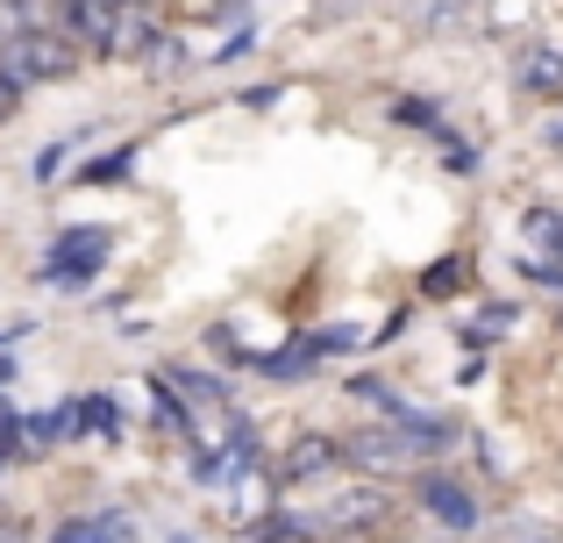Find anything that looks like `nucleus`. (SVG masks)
Segmentation results:
<instances>
[{
    "mask_svg": "<svg viewBox=\"0 0 563 543\" xmlns=\"http://www.w3.org/2000/svg\"><path fill=\"white\" fill-rule=\"evenodd\" d=\"M71 430H100V436H114V408H108V401H86L79 415H71Z\"/></svg>",
    "mask_w": 563,
    "mask_h": 543,
    "instance_id": "nucleus-7",
    "label": "nucleus"
},
{
    "mask_svg": "<svg viewBox=\"0 0 563 543\" xmlns=\"http://www.w3.org/2000/svg\"><path fill=\"white\" fill-rule=\"evenodd\" d=\"M51 543H108V536H100V515H79V522H65Z\"/></svg>",
    "mask_w": 563,
    "mask_h": 543,
    "instance_id": "nucleus-8",
    "label": "nucleus"
},
{
    "mask_svg": "<svg viewBox=\"0 0 563 543\" xmlns=\"http://www.w3.org/2000/svg\"><path fill=\"white\" fill-rule=\"evenodd\" d=\"M521 258H528V265H550L563 279V208L521 215Z\"/></svg>",
    "mask_w": 563,
    "mask_h": 543,
    "instance_id": "nucleus-5",
    "label": "nucleus"
},
{
    "mask_svg": "<svg viewBox=\"0 0 563 543\" xmlns=\"http://www.w3.org/2000/svg\"><path fill=\"white\" fill-rule=\"evenodd\" d=\"M393 115H399V122H435V108H428V100H399Z\"/></svg>",
    "mask_w": 563,
    "mask_h": 543,
    "instance_id": "nucleus-10",
    "label": "nucleus"
},
{
    "mask_svg": "<svg viewBox=\"0 0 563 543\" xmlns=\"http://www.w3.org/2000/svg\"><path fill=\"white\" fill-rule=\"evenodd\" d=\"M14 108H22V79H8V72H0V122H8Z\"/></svg>",
    "mask_w": 563,
    "mask_h": 543,
    "instance_id": "nucleus-9",
    "label": "nucleus"
},
{
    "mask_svg": "<svg viewBox=\"0 0 563 543\" xmlns=\"http://www.w3.org/2000/svg\"><path fill=\"white\" fill-rule=\"evenodd\" d=\"M65 36L93 43V51H114L122 43V0H65Z\"/></svg>",
    "mask_w": 563,
    "mask_h": 543,
    "instance_id": "nucleus-3",
    "label": "nucleus"
},
{
    "mask_svg": "<svg viewBox=\"0 0 563 543\" xmlns=\"http://www.w3.org/2000/svg\"><path fill=\"white\" fill-rule=\"evenodd\" d=\"M0 72L22 79V86L65 79V72H71V36H65V29H22V36H8V51H0Z\"/></svg>",
    "mask_w": 563,
    "mask_h": 543,
    "instance_id": "nucleus-1",
    "label": "nucleus"
},
{
    "mask_svg": "<svg viewBox=\"0 0 563 543\" xmlns=\"http://www.w3.org/2000/svg\"><path fill=\"white\" fill-rule=\"evenodd\" d=\"M521 86L528 94H563V57L556 51H528L521 57Z\"/></svg>",
    "mask_w": 563,
    "mask_h": 543,
    "instance_id": "nucleus-6",
    "label": "nucleus"
},
{
    "mask_svg": "<svg viewBox=\"0 0 563 543\" xmlns=\"http://www.w3.org/2000/svg\"><path fill=\"white\" fill-rule=\"evenodd\" d=\"M122 8H129V0H122Z\"/></svg>",
    "mask_w": 563,
    "mask_h": 543,
    "instance_id": "nucleus-12",
    "label": "nucleus"
},
{
    "mask_svg": "<svg viewBox=\"0 0 563 543\" xmlns=\"http://www.w3.org/2000/svg\"><path fill=\"white\" fill-rule=\"evenodd\" d=\"M413 493H421V508L442 522V530H478V501H471V487H464V479H450V473H428Z\"/></svg>",
    "mask_w": 563,
    "mask_h": 543,
    "instance_id": "nucleus-4",
    "label": "nucleus"
},
{
    "mask_svg": "<svg viewBox=\"0 0 563 543\" xmlns=\"http://www.w3.org/2000/svg\"><path fill=\"white\" fill-rule=\"evenodd\" d=\"M100 265H108V229H71V237L51 243V265L43 272H51L57 286H86Z\"/></svg>",
    "mask_w": 563,
    "mask_h": 543,
    "instance_id": "nucleus-2",
    "label": "nucleus"
},
{
    "mask_svg": "<svg viewBox=\"0 0 563 543\" xmlns=\"http://www.w3.org/2000/svg\"><path fill=\"white\" fill-rule=\"evenodd\" d=\"M0 543H22V530H14V522H0Z\"/></svg>",
    "mask_w": 563,
    "mask_h": 543,
    "instance_id": "nucleus-11",
    "label": "nucleus"
}]
</instances>
